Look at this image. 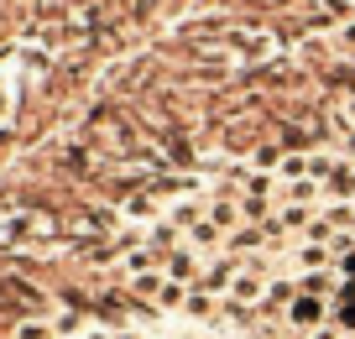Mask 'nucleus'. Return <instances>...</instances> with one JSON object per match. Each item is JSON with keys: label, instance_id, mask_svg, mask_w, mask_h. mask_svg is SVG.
<instances>
[{"label": "nucleus", "instance_id": "obj_7", "mask_svg": "<svg viewBox=\"0 0 355 339\" xmlns=\"http://www.w3.org/2000/svg\"><path fill=\"white\" fill-rule=\"evenodd\" d=\"M16 339H58V329L42 318H26V324H16Z\"/></svg>", "mask_w": 355, "mask_h": 339}, {"label": "nucleus", "instance_id": "obj_4", "mask_svg": "<svg viewBox=\"0 0 355 339\" xmlns=\"http://www.w3.org/2000/svg\"><path fill=\"white\" fill-rule=\"evenodd\" d=\"M0 297H21L26 308H42V303H47V293H42V287L21 282V277H0Z\"/></svg>", "mask_w": 355, "mask_h": 339}, {"label": "nucleus", "instance_id": "obj_11", "mask_svg": "<svg viewBox=\"0 0 355 339\" xmlns=\"http://www.w3.org/2000/svg\"><path fill=\"white\" fill-rule=\"evenodd\" d=\"M340 37H345V42L355 47V21H345V32H340Z\"/></svg>", "mask_w": 355, "mask_h": 339}, {"label": "nucleus", "instance_id": "obj_5", "mask_svg": "<svg viewBox=\"0 0 355 339\" xmlns=\"http://www.w3.org/2000/svg\"><path fill=\"white\" fill-rule=\"evenodd\" d=\"M220 225H209V219H199V225H193L189 230V251H214V245H220Z\"/></svg>", "mask_w": 355, "mask_h": 339}, {"label": "nucleus", "instance_id": "obj_1", "mask_svg": "<svg viewBox=\"0 0 355 339\" xmlns=\"http://www.w3.org/2000/svg\"><path fill=\"white\" fill-rule=\"evenodd\" d=\"M288 324L303 329V334H319L324 324H329V297H313V293H298L288 303Z\"/></svg>", "mask_w": 355, "mask_h": 339}, {"label": "nucleus", "instance_id": "obj_10", "mask_svg": "<svg viewBox=\"0 0 355 339\" xmlns=\"http://www.w3.org/2000/svg\"><path fill=\"white\" fill-rule=\"evenodd\" d=\"M334 324H340V329H355V303H340V308H334Z\"/></svg>", "mask_w": 355, "mask_h": 339}, {"label": "nucleus", "instance_id": "obj_3", "mask_svg": "<svg viewBox=\"0 0 355 339\" xmlns=\"http://www.w3.org/2000/svg\"><path fill=\"white\" fill-rule=\"evenodd\" d=\"M277 193H282V204H303V209H309L313 198L324 193V183H319V177H288Z\"/></svg>", "mask_w": 355, "mask_h": 339}, {"label": "nucleus", "instance_id": "obj_2", "mask_svg": "<svg viewBox=\"0 0 355 339\" xmlns=\"http://www.w3.org/2000/svg\"><path fill=\"white\" fill-rule=\"evenodd\" d=\"M162 272L173 277V282H183V287H199V277H204V266H199V256L189 251V245H183V251H173L162 261Z\"/></svg>", "mask_w": 355, "mask_h": 339}, {"label": "nucleus", "instance_id": "obj_8", "mask_svg": "<svg viewBox=\"0 0 355 339\" xmlns=\"http://www.w3.org/2000/svg\"><path fill=\"white\" fill-rule=\"evenodd\" d=\"M282 157H288V146H256L251 162H256V167H282Z\"/></svg>", "mask_w": 355, "mask_h": 339}, {"label": "nucleus", "instance_id": "obj_6", "mask_svg": "<svg viewBox=\"0 0 355 339\" xmlns=\"http://www.w3.org/2000/svg\"><path fill=\"white\" fill-rule=\"evenodd\" d=\"M298 266H303V272H324V266H334V256H329V245L309 241V245L298 251Z\"/></svg>", "mask_w": 355, "mask_h": 339}, {"label": "nucleus", "instance_id": "obj_12", "mask_svg": "<svg viewBox=\"0 0 355 339\" xmlns=\"http://www.w3.org/2000/svg\"><path fill=\"white\" fill-rule=\"evenodd\" d=\"M309 339H313V334H309Z\"/></svg>", "mask_w": 355, "mask_h": 339}, {"label": "nucleus", "instance_id": "obj_9", "mask_svg": "<svg viewBox=\"0 0 355 339\" xmlns=\"http://www.w3.org/2000/svg\"><path fill=\"white\" fill-rule=\"evenodd\" d=\"M334 272L345 277V282H355V251H345V256H334Z\"/></svg>", "mask_w": 355, "mask_h": 339}]
</instances>
